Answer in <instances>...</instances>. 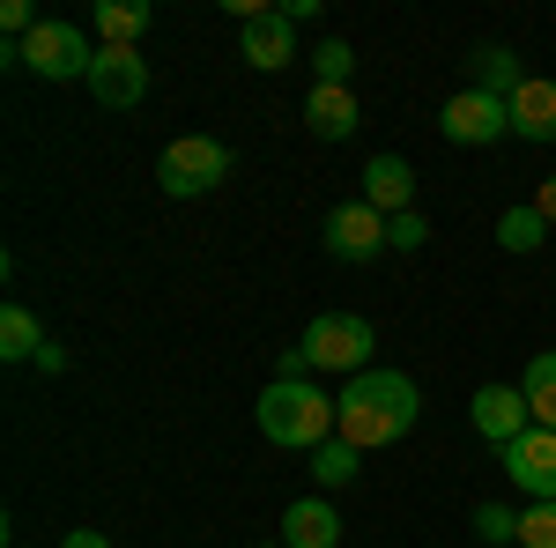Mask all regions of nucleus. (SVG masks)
<instances>
[{
	"mask_svg": "<svg viewBox=\"0 0 556 548\" xmlns=\"http://www.w3.org/2000/svg\"><path fill=\"white\" fill-rule=\"evenodd\" d=\"M416 416H424L416 379L371 364V371H356V379L342 385V400H334V437L356 445V453H371V445H401V437L416 430Z\"/></svg>",
	"mask_w": 556,
	"mask_h": 548,
	"instance_id": "f257e3e1",
	"label": "nucleus"
},
{
	"mask_svg": "<svg viewBox=\"0 0 556 548\" xmlns=\"http://www.w3.org/2000/svg\"><path fill=\"white\" fill-rule=\"evenodd\" d=\"M253 416H260V437L282 445V453H319V445L334 437V400L312 379H275L260 393Z\"/></svg>",
	"mask_w": 556,
	"mask_h": 548,
	"instance_id": "f03ea898",
	"label": "nucleus"
},
{
	"mask_svg": "<svg viewBox=\"0 0 556 548\" xmlns=\"http://www.w3.org/2000/svg\"><path fill=\"white\" fill-rule=\"evenodd\" d=\"M8 60L30 67V75H45V82H89L97 44H89V30H75V23H38L23 44H8Z\"/></svg>",
	"mask_w": 556,
	"mask_h": 548,
	"instance_id": "7ed1b4c3",
	"label": "nucleus"
},
{
	"mask_svg": "<svg viewBox=\"0 0 556 548\" xmlns=\"http://www.w3.org/2000/svg\"><path fill=\"white\" fill-rule=\"evenodd\" d=\"M298 364L304 371H371V327L356 319V311H319L298 341Z\"/></svg>",
	"mask_w": 556,
	"mask_h": 548,
	"instance_id": "20e7f679",
	"label": "nucleus"
},
{
	"mask_svg": "<svg viewBox=\"0 0 556 548\" xmlns=\"http://www.w3.org/2000/svg\"><path fill=\"white\" fill-rule=\"evenodd\" d=\"M156 178H164L172 201H193V193H208V186L230 178V149L215 133H178L172 149H164V164H156Z\"/></svg>",
	"mask_w": 556,
	"mask_h": 548,
	"instance_id": "39448f33",
	"label": "nucleus"
},
{
	"mask_svg": "<svg viewBox=\"0 0 556 548\" xmlns=\"http://www.w3.org/2000/svg\"><path fill=\"white\" fill-rule=\"evenodd\" d=\"M438 127H445V141H453V149H490V141H505V133H513V104L468 82L453 104H445V112H438Z\"/></svg>",
	"mask_w": 556,
	"mask_h": 548,
	"instance_id": "423d86ee",
	"label": "nucleus"
},
{
	"mask_svg": "<svg viewBox=\"0 0 556 548\" xmlns=\"http://www.w3.org/2000/svg\"><path fill=\"white\" fill-rule=\"evenodd\" d=\"M89 97H97L104 112H127V104H141V97H149V60H141V44H97Z\"/></svg>",
	"mask_w": 556,
	"mask_h": 548,
	"instance_id": "0eeeda50",
	"label": "nucleus"
},
{
	"mask_svg": "<svg viewBox=\"0 0 556 548\" xmlns=\"http://www.w3.org/2000/svg\"><path fill=\"white\" fill-rule=\"evenodd\" d=\"M505 474H513L519 489H527V505H556V430H527L505 445Z\"/></svg>",
	"mask_w": 556,
	"mask_h": 548,
	"instance_id": "6e6552de",
	"label": "nucleus"
},
{
	"mask_svg": "<svg viewBox=\"0 0 556 548\" xmlns=\"http://www.w3.org/2000/svg\"><path fill=\"white\" fill-rule=\"evenodd\" d=\"M327 253H334V259L386 253V215L371 208V201H342V208L327 215Z\"/></svg>",
	"mask_w": 556,
	"mask_h": 548,
	"instance_id": "1a4fd4ad",
	"label": "nucleus"
},
{
	"mask_svg": "<svg viewBox=\"0 0 556 548\" xmlns=\"http://www.w3.org/2000/svg\"><path fill=\"white\" fill-rule=\"evenodd\" d=\"M468 416H475V430H482L497 453H505L513 437H527V430H534V416H527V393H519V385H482V393L468 400Z\"/></svg>",
	"mask_w": 556,
	"mask_h": 548,
	"instance_id": "9d476101",
	"label": "nucleus"
},
{
	"mask_svg": "<svg viewBox=\"0 0 556 548\" xmlns=\"http://www.w3.org/2000/svg\"><path fill=\"white\" fill-rule=\"evenodd\" d=\"M238 60H245V67H290V60H298V23H290L282 8L238 23Z\"/></svg>",
	"mask_w": 556,
	"mask_h": 548,
	"instance_id": "9b49d317",
	"label": "nucleus"
},
{
	"mask_svg": "<svg viewBox=\"0 0 556 548\" xmlns=\"http://www.w3.org/2000/svg\"><path fill=\"white\" fill-rule=\"evenodd\" d=\"M505 104H513V133L519 141H556V82L549 75H527Z\"/></svg>",
	"mask_w": 556,
	"mask_h": 548,
	"instance_id": "f8f14e48",
	"label": "nucleus"
},
{
	"mask_svg": "<svg viewBox=\"0 0 556 548\" xmlns=\"http://www.w3.org/2000/svg\"><path fill=\"white\" fill-rule=\"evenodd\" d=\"M364 201L379 215H408L416 208V170L401 164V156H371L364 164Z\"/></svg>",
	"mask_w": 556,
	"mask_h": 548,
	"instance_id": "ddd939ff",
	"label": "nucleus"
},
{
	"mask_svg": "<svg viewBox=\"0 0 556 548\" xmlns=\"http://www.w3.org/2000/svg\"><path fill=\"white\" fill-rule=\"evenodd\" d=\"M282 541L290 548H342V519L327 497H298V505L282 511Z\"/></svg>",
	"mask_w": 556,
	"mask_h": 548,
	"instance_id": "4468645a",
	"label": "nucleus"
},
{
	"mask_svg": "<svg viewBox=\"0 0 556 548\" xmlns=\"http://www.w3.org/2000/svg\"><path fill=\"white\" fill-rule=\"evenodd\" d=\"M304 127L319 133V141H349V133L364 127V112H356V97H349V89L312 82V97H304Z\"/></svg>",
	"mask_w": 556,
	"mask_h": 548,
	"instance_id": "2eb2a0df",
	"label": "nucleus"
},
{
	"mask_svg": "<svg viewBox=\"0 0 556 548\" xmlns=\"http://www.w3.org/2000/svg\"><path fill=\"white\" fill-rule=\"evenodd\" d=\"M0 356H8V364H38L45 356V327L30 319V304H8V311H0Z\"/></svg>",
	"mask_w": 556,
	"mask_h": 548,
	"instance_id": "dca6fc26",
	"label": "nucleus"
},
{
	"mask_svg": "<svg viewBox=\"0 0 556 548\" xmlns=\"http://www.w3.org/2000/svg\"><path fill=\"white\" fill-rule=\"evenodd\" d=\"M519 393H527V416L542 422V430H556V348H549V356H527Z\"/></svg>",
	"mask_w": 556,
	"mask_h": 548,
	"instance_id": "f3484780",
	"label": "nucleus"
},
{
	"mask_svg": "<svg viewBox=\"0 0 556 548\" xmlns=\"http://www.w3.org/2000/svg\"><path fill=\"white\" fill-rule=\"evenodd\" d=\"M141 30H149L141 0H97V44H134Z\"/></svg>",
	"mask_w": 556,
	"mask_h": 548,
	"instance_id": "a211bd4d",
	"label": "nucleus"
},
{
	"mask_svg": "<svg viewBox=\"0 0 556 548\" xmlns=\"http://www.w3.org/2000/svg\"><path fill=\"white\" fill-rule=\"evenodd\" d=\"M542 238H549V215L534 208V201L497 215V245H505V253H542Z\"/></svg>",
	"mask_w": 556,
	"mask_h": 548,
	"instance_id": "6ab92c4d",
	"label": "nucleus"
},
{
	"mask_svg": "<svg viewBox=\"0 0 556 548\" xmlns=\"http://www.w3.org/2000/svg\"><path fill=\"white\" fill-rule=\"evenodd\" d=\"M519 82H527V75H519V60L505 52V44H482V52H475V89H490V97H513Z\"/></svg>",
	"mask_w": 556,
	"mask_h": 548,
	"instance_id": "aec40b11",
	"label": "nucleus"
},
{
	"mask_svg": "<svg viewBox=\"0 0 556 548\" xmlns=\"http://www.w3.org/2000/svg\"><path fill=\"white\" fill-rule=\"evenodd\" d=\"M312 482H319V489H349V482H356V445L327 437V445L312 453Z\"/></svg>",
	"mask_w": 556,
	"mask_h": 548,
	"instance_id": "412c9836",
	"label": "nucleus"
},
{
	"mask_svg": "<svg viewBox=\"0 0 556 548\" xmlns=\"http://www.w3.org/2000/svg\"><path fill=\"white\" fill-rule=\"evenodd\" d=\"M349 67H356V52H349L342 38H327L319 52H312V75H319L327 89H349Z\"/></svg>",
	"mask_w": 556,
	"mask_h": 548,
	"instance_id": "4be33fe9",
	"label": "nucleus"
},
{
	"mask_svg": "<svg viewBox=\"0 0 556 548\" xmlns=\"http://www.w3.org/2000/svg\"><path fill=\"white\" fill-rule=\"evenodd\" d=\"M519 548H556V505H527L519 511Z\"/></svg>",
	"mask_w": 556,
	"mask_h": 548,
	"instance_id": "5701e85b",
	"label": "nucleus"
},
{
	"mask_svg": "<svg viewBox=\"0 0 556 548\" xmlns=\"http://www.w3.org/2000/svg\"><path fill=\"white\" fill-rule=\"evenodd\" d=\"M475 534H482L490 548L519 541V511H505V505H482V511H475Z\"/></svg>",
	"mask_w": 556,
	"mask_h": 548,
	"instance_id": "b1692460",
	"label": "nucleus"
},
{
	"mask_svg": "<svg viewBox=\"0 0 556 548\" xmlns=\"http://www.w3.org/2000/svg\"><path fill=\"white\" fill-rule=\"evenodd\" d=\"M386 245H393V253H416V245H430V222L416 208H408V215H386Z\"/></svg>",
	"mask_w": 556,
	"mask_h": 548,
	"instance_id": "393cba45",
	"label": "nucleus"
},
{
	"mask_svg": "<svg viewBox=\"0 0 556 548\" xmlns=\"http://www.w3.org/2000/svg\"><path fill=\"white\" fill-rule=\"evenodd\" d=\"M0 30H8V44H23V38H30V30H38L30 0H0Z\"/></svg>",
	"mask_w": 556,
	"mask_h": 548,
	"instance_id": "a878e982",
	"label": "nucleus"
},
{
	"mask_svg": "<svg viewBox=\"0 0 556 548\" xmlns=\"http://www.w3.org/2000/svg\"><path fill=\"white\" fill-rule=\"evenodd\" d=\"M534 208H542V215H549V222H556V170H549V178H542V186H534Z\"/></svg>",
	"mask_w": 556,
	"mask_h": 548,
	"instance_id": "bb28decb",
	"label": "nucleus"
},
{
	"mask_svg": "<svg viewBox=\"0 0 556 548\" xmlns=\"http://www.w3.org/2000/svg\"><path fill=\"white\" fill-rule=\"evenodd\" d=\"M60 548H112V534H89V526H83V534H67Z\"/></svg>",
	"mask_w": 556,
	"mask_h": 548,
	"instance_id": "cd10ccee",
	"label": "nucleus"
},
{
	"mask_svg": "<svg viewBox=\"0 0 556 548\" xmlns=\"http://www.w3.org/2000/svg\"><path fill=\"white\" fill-rule=\"evenodd\" d=\"M260 548H290V541H260Z\"/></svg>",
	"mask_w": 556,
	"mask_h": 548,
	"instance_id": "c85d7f7f",
	"label": "nucleus"
}]
</instances>
